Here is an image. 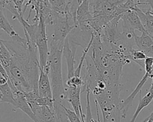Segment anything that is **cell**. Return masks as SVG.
<instances>
[{
	"label": "cell",
	"mask_w": 153,
	"mask_h": 122,
	"mask_svg": "<svg viewBox=\"0 0 153 122\" xmlns=\"http://www.w3.org/2000/svg\"><path fill=\"white\" fill-rule=\"evenodd\" d=\"M148 56L142 51L140 50H135L133 48L130 51V57L131 61L139 65L142 68L145 67L144 60Z\"/></svg>",
	"instance_id": "20"
},
{
	"label": "cell",
	"mask_w": 153,
	"mask_h": 122,
	"mask_svg": "<svg viewBox=\"0 0 153 122\" xmlns=\"http://www.w3.org/2000/svg\"><path fill=\"white\" fill-rule=\"evenodd\" d=\"M120 91L121 87H108L95 96L94 100L100 107L103 122H120Z\"/></svg>",
	"instance_id": "3"
},
{
	"label": "cell",
	"mask_w": 153,
	"mask_h": 122,
	"mask_svg": "<svg viewBox=\"0 0 153 122\" xmlns=\"http://www.w3.org/2000/svg\"><path fill=\"white\" fill-rule=\"evenodd\" d=\"M135 11L139 17L146 32L153 37V15L151 14L149 10L144 11L139 8L138 6L136 8Z\"/></svg>",
	"instance_id": "14"
},
{
	"label": "cell",
	"mask_w": 153,
	"mask_h": 122,
	"mask_svg": "<svg viewBox=\"0 0 153 122\" xmlns=\"http://www.w3.org/2000/svg\"><path fill=\"white\" fill-rule=\"evenodd\" d=\"M142 93L141 92L139 93V101L137 105V107L134 113L133 117L131 118L130 122H134L138 115L140 112V111L146 106H147L152 100L153 99V81H152V83L149 89V90L147 93V94L144 96L142 98H141Z\"/></svg>",
	"instance_id": "15"
},
{
	"label": "cell",
	"mask_w": 153,
	"mask_h": 122,
	"mask_svg": "<svg viewBox=\"0 0 153 122\" xmlns=\"http://www.w3.org/2000/svg\"><path fill=\"white\" fill-rule=\"evenodd\" d=\"M93 18V17L90 7V0H83L76 11V25L84 26L90 28L88 23L92 20Z\"/></svg>",
	"instance_id": "11"
},
{
	"label": "cell",
	"mask_w": 153,
	"mask_h": 122,
	"mask_svg": "<svg viewBox=\"0 0 153 122\" xmlns=\"http://www.w3.org/2000/svg\"><path fill=\"white\" fill-rule=\"evenodd\" d=\"M53 25L54 32L52 34L50 46L63 50L66 38L76 25L68 14H59Z\"/></svg>",
	"instance_id": "4"
},
{
	"label": "cell",
	"mask_w": 153,
	"mask_h": 122,
	"mask_svg": "<svg viewBox=\"0 0 153 122\" xmlns=\"http://www.w3.org/2000/svg\"><path fill=\"white\" fill-rule=\"evenodd\" d=\"M83 0H68L69 6L68 14H69L72 19L76 23V11L79 5L82 3Z\"/></svg>",
	"instance_id": "21"
},
{
	"label": "cell",
	"mask_w": 153,
	"mask_h": 122,
	"mask_svg": "<svg viewBox=\"0 0 153 122\" xmlns=\"http://www.w3.org/2000/svg\"><path fill=\"white\" fill-rule=\"evenodd\" d=\"M12 56L7 47L1 41L0 43V62L1 65L7 71L11 65Z\"/></svg>",
	"instance_id": "17"
},
{
	"label": "cell",
	"mask_w": 153,
	"mask_h": 122,
	"mask_svg": "<svg viewBox=\"0 0 153 122\" xmlns=\"http://www.w3.org/2000/svg\"><path fill=\"white\" fill-rule=\"evenodd\" d=\"M52 9L62 15H66L68 11V0H48Z\"/></svg>",
	"instance_id": "19"
},
{
	"label": "cell",
	"mask_w": 153,
	"mask_h": 122,
	"mask_svg": "<svg viewBox=\"0 0 153 122\" xmlns=\"http://www.w3.org/2000/svg\"><path fill=\"white\" fill-rule=\"evenodd\" d=\"M38 89L39 97H49L53 98L50 77L41 67H39Z\"/></svg>",
	"instance_id": "13"
},
{
	"label": "cell",
	"mask_w": 153,
	"mask_h": 122,
	"mask_svg": "<svg viewBox=\"0 0 153 122\" xmlns=\"http://www.w3.org/2000/svg\"><path fill=\"white\" fill-rule=\"evenodd\" d=\"M146 5H149L151 7L149 10L151 14L153 15V0H146Z\"/></svg>",
	"instance_id": "26"
},
{
	"label": "cell",
	"mask_w": 153,
	"mask_h": 122,
	"mask_svg": "<svg viewBox=\"0 0 153 122\" xmlns=\"http://www.w3.org/2000/svg\"><path fill=\"white\" fill-rule=\"evenodd\" d=\"M8 83L14 94V97L16 101L15 107L21 109L28 117H29L34 122H38L37 118L34 112H33L32 108H30L29 104L28 103L24 93L19 91L15 86H14L8 81Z\"/></svg>",
	"instance_id": "9"
},
{
	"label": "cell",
	"mask_w": 153,
	"mask_h": 122,
	"mask_svg": "<svg viewBox=\"0 0 153 122\" xmlns=\"http://www.w3.org/2000/svg\"><path fill=\"white\" fill-rule=\"evenodd\" d=\"M0 28L5 32H6L11 38L19 35L13 29V26L10 23L7 19L4 11L0 8Z\"/></svg>",
	"instance_id": "18"
},
{
	"label": "cell",
	"mask_w": 153,
	"mask_h": 122,
	"mask_svg": "<svg viewBox=\"0 0 153 122\" xmlns=\"http://www.w3.org/2000/svg\"><path fill=\"white\" fill-rule=\"evenodd\" d=\"M85 60L87 65L85 67V73L82 78L84 86L82 92H85V87H88L93 94L96 91L99 84L103 80L101 77L91 56L87 54Z\"/></svg>",
	"instance_id": "6"
},
{
	"label": "cell",
	"mask_w": 153,
	"mask_h": 122,
	"mask_svg": "<svg viewBox=\"0 0 153 122\" xmlns=\"http://www.w3.org/2000/svg\"><path fill=\"white\" fill-rule=\"evenodd\" d=\"M95 104H96V111H97V121L98 122H100V118H99V110H98V104L97 102H96V100H94Z\"/></svg>",
	"instance_id": "27"
},
{
	"label": "cell",
	"mask_w": 153,
	"mask_h": 122,
	"mask_svg": "<svg viewBox=\"0 0 153 122\" xmlns=\"http://www.w3.org/2000/svg\"><path fill=\"white\" fill-rule=\"evenodd\" d=\"M62 54L63 50L50 46L47 63L49 65L48 75L50 79L54 102L64 104L65 101L67 100L62 78Z\"/></svg>",
	"instance_id": "2"
},
{
	"label": "cell",
	"mask_w": 153,
	"mask_h": 122,
	"mask_svg": "<svg viewBox=\"0 0 153 122\" xmlns=\"http://www.w3.org/2000/svg\"><path fill=\"white\" fill-rule=\"evenodd\" d=\"M77 47L76 45L70 42L67 36L63 48V54L65 57L67 65V79L72 78L75 74V57Z\"/></svg>",
	"instance_id": "8"
},
{
	"label": "cell",
	"mask_w": 153,
	"mask_h": 122,
	"mask_svg": "<svg viewBox=\"0 0 153 122\" xmlns=\"http://www.w3.org/2000/svg\"><path fill=\"white\" fill-rule=\"evenodd\" d=\"M54 99L49 97H39L37 99V103L39 105L47 106L51 109H54Z\"/></svg>",
	"instance_id": "22"
},
{
	"label": "cell",
	"mask_w": 153,
	"mask_h": 122,
	"mask_svg": "<svg viewBox=\"0 0 153 122\" xmlns=\"http://www.w3.org/2000/svg\"><path fill=\"white\" fill-rule=\"evenodd\" d=\"M121 20H122V32L128 38L134 37L135 30L142 33L146 32L135 10H129L126 12L122 15Z\"/></svg>",
	"instance_id": "5"
},
{
	"label": "cell",
	"mask_w": 153,
	"mask_h": 122,
	"mask_svg": "<svg viewBox=\"0 0 153 122\" xmlns=\"http://www.w3.org/2000/svg\"><path fill=\"white\" fill-rule=\"evenodd\" d=\"M33 1H34V0H25V4H24V9L23 10V14L25 13L27 7L29 5H31Z\"/></svg>",
	"instance_id": "25"
},
{
	"label": "cell",
	"mask_w": 153,
	"mask_h": 122,
	"mask_svg": "<svg viewBox=\"0 0 153 122\" xmlns=\"http://www.w3.org/2000/svg\"><path fill=\"white\" fill-rule=\"evenodd\" d=\"M1 92V102L11 104L15 107L16 101L13 93L9 86L8 82L0 84Z\"/></svg>",
	"instance_id": "16"
},
{
	"label": "cell",
	"mask_w": 153,
	"mask_h": 122,
	"mask_svg": "<svg viewBox=\"0 0 153 122\" xmlns=\"http://www.w3.org/2000/svg\"><path fill=\"white\" fill-rule=\"evenodd\" d=\"M0 41L12 56L10 67L7 71L8 81L23 93L38 90L40 65L36 44L20 35L12 38L11 41Z\"/></svg>",
	"instance_id": "1"
},
{
	"label": "cell",
	"mask_w": 153,
	"mask_h": 122,
	"mask_svg": "<svg viewBox=\"0 0 153 122\" xmlns=\"http://www.w3.org/2000/svg\"><path fill=\"white\" fill-rule=\"evenodd\" d=\"M134 41L139 50L143 51L147 56L153 57V37L144 32L140 36L135 34Z\"/></svg>",
	"instance_id": "12"
},
{
	"label": "cell",
	"mask_w": 153,
	"mask_h": 122,
	"mask_svg": "<svg viewBox=\"0 0 153 122\" xmlns=\"http://www.w3.org/2000/svg\"><path fill=\"white\" fill-rule=\"evenodd\" d=\"M63 107L69 122H82L80 117L74 111H72L71 109L68 108L66 106H65V105H64Z\"/></svg>",
	"instance_id": "23"
},
{
	"label": "cell",
	"mask_w": 153,
	"mask_h": 122,
	"mask_svg": "<svg viewBox=\"0 0 153 122\" xmlns=\"http://www.w3.org/2000/svg\"><path fill=\"white\" fill-rule=\"evenodd\" d=\"M38 22L39 28L35 41V44L36 45L38 51L39 65L43 69L47 63L50 50H48L47 35L45 30L46 25L41 19H39Z\"/></svg>",
	"instance_id": "7"
},
{
	"label": "cell",
	"mask_w": 153,
	"mask_h": 122,
	"mask_svg": "<svg viewBox=\"0 0 153 122\" xmlns=\"http://www.w3.org/2000/svg\"><path fill=\"white\" fill-rule=\"evenodd\" d=\"M13 2L11 0H0V8L4 10Z\"/></svg>",
	"instance_id": "24"
},
{
	"label": "cell",
	"mask_w": 153,
	"mask_h": 122,
	"mask_svg": "<svg viewBox=\"0 0 153 122\" xmlns=\"http://www.w3.org/2000/svg\"><path fill=\"white\" fill-rule=\"evenodd\" d=\"M152 76V71L151 72H145V74L139 83L136 86L134 90L131 92V93L124 100H121L120 105V110H121V115L123 118H125L126 117L127 112L130 108V107L132 105L133 101L137 95V93H140L142 90V89L148 78L151 77Z\"/></svg>",
	"instance_id": "10"
}]
</instances>
